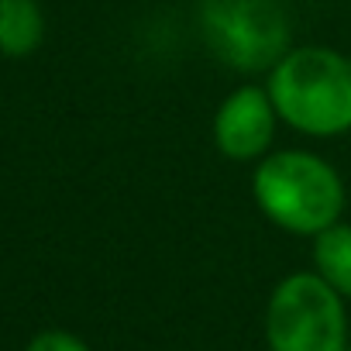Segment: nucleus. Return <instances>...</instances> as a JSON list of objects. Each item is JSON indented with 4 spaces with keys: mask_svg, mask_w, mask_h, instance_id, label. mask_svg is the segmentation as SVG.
<instances>
[{
    "mask_svg": "<svg viewBox=\"0 0 351 351\" xmlns=\"http://www.w3.org/2000/svg\"><path fill=\"white\" fill-rule=\"evenodd\" d=\"M282 124L306 138L351 131V59L327 45H293L265 83Z\"/></svg>",
    "mask_w": 351,
    "mask_h": 351,
    "instance_id": "obj_1",
    "label": "nucleus"
},
{
    "mask_svg": "<svg viewBox=\"0 0 351 351\" xmlns=\"http://www.w3.org/2000/svg\"><path fill=\"white\" fill-rule=\"evenodd\" d=\"M252 197L269 224L303 238H317L344 214V183L337 169L306 148H282L258 158Z\"/></svg>",
    "mask_w": 351,
    "mask_h": 351,
    "instance_id": "obj_2",
    "label": "nucleus"
},
{
    "mask_svg": "<svg viewBox=\"0 0 351 351\" xmlns=\"http://www.w3.org/2000/svg\"><path fill=\"white\" fill-rule=\"evenodd\" d=\"M200 35L210 56L238 73H269L293 49L279 0H204Z\"/></svg>",
    "mask_w": 351,
    "mask_h": 351,
    "instance_id": "obj_3",
    "label": "nucleus"
},
{
    "mask_svg": "<svg viewBox=\"0 0 351 351\" xmlns=\"http://www.w3.org/2000/svg\"><path fill=\"white\" fill-rule=\"evenodd\" d=\"M265 344L269 351H344V296L317 272H289L269 296Z\"/></svg>",
    "mask_w": 351,
    "mask_h": 351,
    "instance_id": "obj_4",
    "label": "nucleus"
},
{
    "mask_svg": "<svg viewBox=\"0 0 351 351\" xmlns=\"http://www.w3.org/2000/svg\"><path fill=\"white\" fill-rule=\"evenodd\" d=\"M279 114L265 86L245 83L231 90L214 114V145L231 162H258L272 152Z\"/></svg>",
    "mask_w": 351,
    "mask_h": 351,
    "instance_id": "obj_5",
    "label": "nucleus"
},
{
    "mask_svg": "<svg viewBox=\"0 0 351 351\" xmlns=\"http://www.w3.org/2000/svg\"><path fill=\"white\" fill-rule=\"evenodd\" d=\"M45 42V14L38 0H0V56L28 59Z\"/></svg>",
    "mask_w": 351,
    "mask_h": 351,
    "instance_id": "obj_6",
    "label": "nucleus"
},
{
    "mask_svg": "<svg viewBox=\"0 0 351 351\" xmlns=\"http://www.w3.org/2000/svg\"><path fill=\"white\" fill-rule=\"evenodd\" d=\"M313 272L351 300V224H330L313 238Z\"/></svg>",
    "mask_w": 351,
    "mask_h": 351,
    "instance_id": "obj_7",
    "label": "nucleus"
},
{
    "mask_svg": "<svg viewBox=\"0 0 351 351\" xmlns=\"http://www.w3.org/2000/svg\"><path fill=\"white\" fill-rule=\"evenodd\" d=\"M25 351H90V344L69 330H42L28 341Z\"/></svg>",
    "mask_w": 351,
    "mask_h": 351,
    "instance_id": "obj_8",
    "label": "nucleus"
},
{
    "mask_svg": "<svg viewBox=\"0 0 351 351\" xmlns=\"http://www.w3.org/2000/svg\"><path fill=\"white\" fill-rule=\"evenodd\" d=\"M344 351H351V344H348V348H344Z\"/></svg>",
    "mask_w": 351,
    "mask_h": 351,
    "instance_id": "obj_9",
    "label": "nucleus"
}]
</instances>
